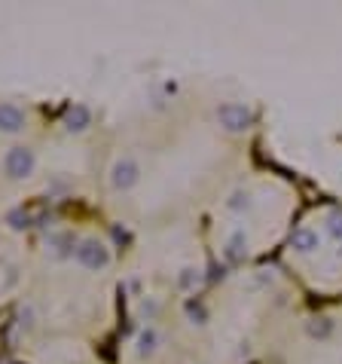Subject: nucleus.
I'll list each match as a JSON object with an SVG mask.
<instances>
[{
	"label": "nucleus",
	"mask_w": 342,
	"mask_h": 364,
	"mask_svg": "<svg viewBox=\"0 0 342 364\" xmlns=\"http://www.w3.org/2000/svg\"><path fill=\"white\" fill-rule=\"evenodd\" d=\"M183 313H187V319L193 324H205L208 321V306L202 300H196V297H189V300L183 303Z\"/></svg>",
	"instance_id": "11"
},
{
	"label": "nucleus",
	"mask_w": 342,
	"mask_h": 364,
	"mask_svg": "<svg viewBox=\"0 0 342 364\" xmlns=\"http://www.w3.org/2000/svg\"><path fill=\"white\" fill-rule=\"evenodd\" d=\"M291 248H293V251H300V254H312V251H318V248H321V236H318V230H312V227H300V230H293V233H291Z\"/></svg>",
	"instance_id": "7"
},
{
	"label": "nucleus",
	"mask_w": 342,
	"mask_h": 364,
	"mask_svg": "<svg viewBox=\"0 0 342 364\" xmlns=\"http://www.w3.org/2000/svg\"><path fill=\"white\" fill-rule=\"evenodd\" d=\"M306 330H308L312 340H327V337L333 334V321L327 319V315H318V319H312L306 324Z\"/></svg>",
	"instance_id": "10"
},
{
	"label": "nucleus",
	"mask_w": 342,
	"mask_h": 364,
	"mask_svg": "<svg viewBox=\"0 0 342 364\" xmlns=\"http://www.w3.org/2000/svg\"><path fill=\"white\" fill-rule=\"evenodd\" d=\"M28 125V114L12 101H0V132L3 135H18Z\"/></svg>",
	"instance_id": "5"
},
{
	"label": "nucleus",
	"mask_w": 342,
	"mask_h": 364,
	"mask_svg": "<svg viewBox=\"0 0 342 364\" xmlns=\"http://www.w3.org/2000/svg\"><path fill=\"white\" fill-rule=\"evenodd\" d=\"M256 114L248 104H239V101H223L220 108H217V123H220V129L233 132V135H239V132H248L254 125Z\"/></svg>",
	"instance_id": "2"
},
{
	"label": "nucleus",
	"mask_w": 342,
	"mask_h": 364,
	"mask_svg": "<svg viewBox=\"0 0 342 364\" xmlns=\"http://www.w3.org/2000/svg\"><path fill=\"white\" fill-rule=\"evenodd\" d=\"M226 208H229V211H235V215L248 211V208H251V193H241V190H239V193H233V199L226 202Z\"/></svg>",
	"instance_id": "15"
},
{
	"label": "nucleus",
	"mask_w": 342,
	"mask_h": 364,
	"mask_svg": "<svg viewBox=\"0 0 342 364\" xmlns=\"http://www.w3.org/2000/svg\"><path fill=\"white\" fill-rule=\"evenodd\" d=\"M74 257H77V263H80L83 269H92V273L110 267V248L101 239H83V242H77Z\"/></svg>",
	"instance_id": "3"
},
{
	"label": "nucleus",
	"mask_w": 342,
	"mask_h": 364,
	"mask_svg": "<svg viewBox=\"0 0 342 364\" xmlns=\"http://www.w3.org/2000/svg\"><path fill=\"white\" fill-rule=\"evenodd\" d=\"M22 328L25 330L34 328V306H31V303H28V306H22Z\"/></svg>",
	"instance_id": "16"
},
{
	"label": "nucleus",
	"mask_w": 342,
	"mask_h": 364,
	"mask_svg": "<svg viewBox=\"0 0 342 364\" xmlns=\"http://www.w3.org/2000/svg\"><path fill=\"white\" fill-rule=\"evenodd\" d=\"M34 169H37V154L31 147H25V144H16V147H10L3 154V175L10 181H28L34 175Z\"/></svg>",
	"instance_id": "1"
},
{
	"label": "nucleus",
	"mask_w": 342,
	"mask_h": 364,
	"mask_svg": "<svg viewBox=\"0 0 342 364\" xmlns=\"http://www.w3.org/2000/svg\"><path fill=\"white\" fill-rule=\"evenodd\" d=\"M6 223H10V230H16V233H22V230L31 227V215L25 208H12L10 215H6Z\"/></svg>",
	"instance_id": "14"
},
{
	"label": "nucleus",
	"mask_w": 342,
	"mask_h": 364,
	"mask_svg": "<svg viewBox=\"0 0 342 364\" xmlns=\"http://www.w3.org/2000/svg\"><path fill=\"white\" fill-rule=\"evenodd\" d=\"M226 260L229 263H239V260H245L248 257V236H245V230H235L233 236L226 239Z\"/></svg>",
	"instance_id": "8"
},
{
	"label": "nucleus",
	"mask_w": 342,
	"mask_h": 364,
	"mask_svg": "<svg viewBox=\"0 0 342 364\" xmlns=\"http://www.w3.org/2000/svg\"><path fill=\"white\" fill-rule=\"evenodd\" d=\"M135 346H137V355H153L156 349L162 346V334L153 328V324H147V328H144L141 334H137Z\"/></svg>",
	"instance_id": "9"
},
{
	"label": "nucleus",
	"mask_w": 342,
	"mask_h": 364,
	"mask_svg": "<svg viewBox=\"0 0 342 364\" xmlns=\"http://www.w3.org/2000/svg\"><path fill=\"white\" fill-rule=\"evenodd\" d=\"M137 181H141V165H137V160L135 156H120L114 162V169H110V187L116 193H129L131 187H137Z\"/></svg>",
	"instance_id": "4"
},
{
	"label": "nucleus",
	"mask_w": 342,
	"mask_h": 364,
	"mask_svg": "<svg viewBox=\"0 0 342 364\" xmlns=\"http://www.w3.org/2000/svg\"><path fill=\"white\" fill-rule=\"evenodd\" d=\"M92 125V110L89 104H70L68 110H64V129L70 132V135H80Z\"/></svg>",
	"instance_id": "6"
},
{
	"label": "nucleus",
	"mask_w": 342,
	"mask_h": 364,
	"mask_svg": "<svg viewBox=\"0 0 342 364\" xmlns=\"http://www.w3.org/2000/svg\"><path fill=\"white\" fill-rule=\"evenodd\" d=\"M46 242L52 245V251H55L58 257L74 254V236H70V233H55V236H49Z\"/></svg>",
	"instance_id": "12"
},
{
	"label": "nucleus",
	"mask_w": 342,
	"mask_h": 364,
	"mask_svg": "<svg viewBox=\"0 0 342 364\" xmlns=\"http://www.w3.org/2000/svg\"><path fill=\"white\" fill-rule=\"evenodd\" d=\"M189 282H193V269H183V276H181V284H183V288H187Z\"/></svg>",
	"instance_id": "17"
},
{
	"label": "nucleus",
	"mask_w": 342,
	"mask_h": 364,
	"mask_svg": "<svg viewBox=\"0 0 342 364\" xmlns=\"http://www.w3.org/2000/svg\"><path fill=\"white\" fill-rule=\"evenodd\" d=\"M339 257H342V248H339Z\"/></svg>",
	"instance_id": "18"
},
{
	"label": "nucleus",
	"mask_w": 342,
	"mask_h": 364,
	"mask_svg": "<svg viewBox=\"0 0 342 364\" xmlns=\"http://www.w3.org/2000/svg\"><path fill=\"white\" fill-rule=\"evenodd\" d=\"M324 233L330 236L333 242H342V211H330L324 217Z\"/></svg>",
	"instance_id": "13"
}]
</instances>
